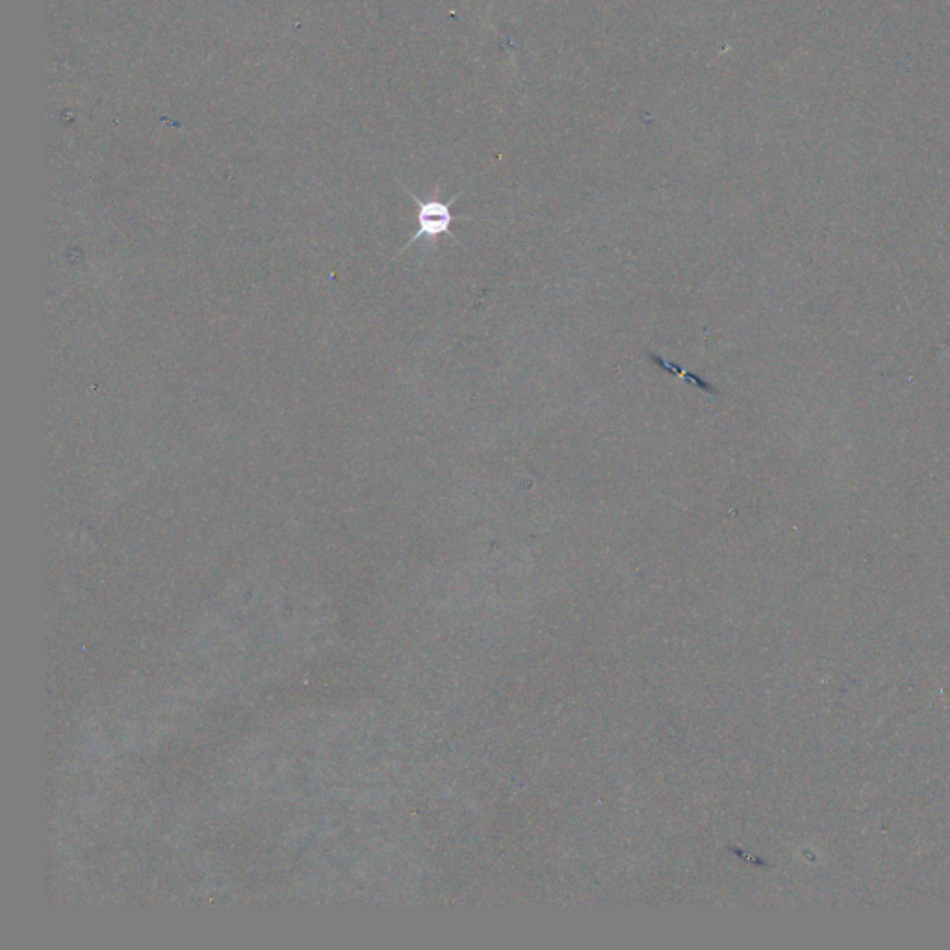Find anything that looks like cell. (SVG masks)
Here are the masks:
<instances>
[{"mask_svg": "<svg viewBox=\"0 0 950 950\" xmlns=\"http://www.w3.org/2000/svg\"><path fill=\"white\" fill-rule=\"evenodd\" d=\"M405 192L409 193V197H411L412 201L418 206V216H416V218H418V231L414 232V236H412L411 240L403 245V249L399 251L398 257L399 255H403L407 249H411L412 245L416 244V242L425 240V242L433 244L435 240H438V238L444 236V234L450 236L451 240L459 242L457 236L451 231V227H453V223H455L457 219H463V221L470 219L466 218V216H464V218H457V216L453 214V203L463 197V192L457 193L455 197H451L450 201L438 199V193H435V195L429 197V199H420V197H416L414 193L409 192L407 188H405Z\"/></svg>", "mask_w": 950, "mask_h": 950, "instance_id": "6da1fadb", "label": "cell"}]
</instances>
